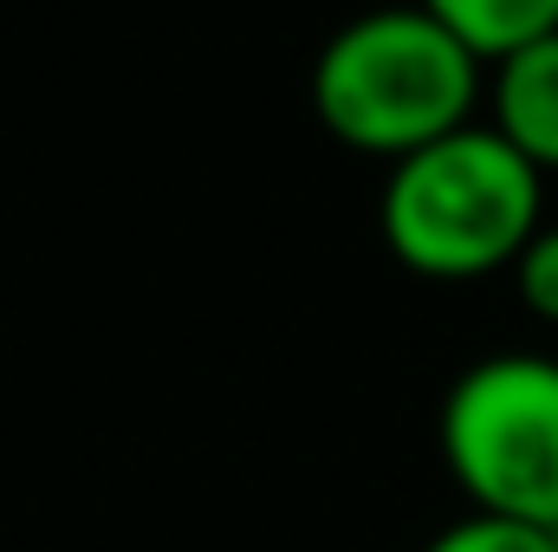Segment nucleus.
I'll return each instance as SVG.
<instances>
[{
	"label": "nucleus",
	"mask_w": 558,
	"mask_h": 552,
	"mask_svg": "<svg viewBox=\"0 0 558 552\" xmlns=\"http://www.w3.org/2000/svg\"><path fill=\"white\" fill-rule=\"evenodd\" d=\"M416 7H428L481 65L558 33V0H416Z\"/></svg>",
	"instance_id": "nucleus-5"
},
{
	"label": "nucleus",
	"mask_w": 558,
	"mask_h": 552,
	"mask_svg": "<svg viewBox=\"0 0 558 552\" xmlns=\"http://www.w3.org/2000/svg\"><path fill=\"white\" fill-rule=\"evenodd\" d=\"M481 59L428 13L377 7L344 20L312 65V111L344 149L416 156L474 124Z\"/></svg>",
	"instance_id": "nucleus-1"
},
{
	"label": "nucleus",
	"mask_w": 558,
	"mask_h": 552,
	"mask_svg": "<svg viewBox=\"0 0 558 552\" xmlns=\"http://www.w3.org/2000/svg\"><path fill=\"white\" fill-rule=\"evenodd\" d=\"M441 461L474 514L558 533V358L494 351L441 397Z\"/></svg>",
	"instance_id": "nucleus-3"
},
{
	"label": "nucleus",
	"mask_w": 558,
	"mask_h": 552,
	"mask_svg": "<svg viewBox=\"0 0 558 552\" xmlns=\"http://www.w3.org/2000/svg\"><path fill=\"white\" fill-rule=\"evenodd\" d=\"M546 176L500 137L494 124H468L390 163L377 221L384 248L422 279H487L520 261V248L546 228L539 189Z\"/></svg>",
	"instance_id": "nucleus-2"
},
{
	"label": "nucleus",
	"mask_w": 558,
	"mask_h": 552,
	"mask_svg": "<svg viewBox=\"0 0 558 552\" xmlns=\"http://www.w3.org/2000/svg\"><path fill=\"white\" fill-rule=\"evenodd\" d=\"M494 131L513 143L539 176L558 169V33L494 59Z\"/></svg>",
	"instance_id": "nucleus-4"
},
{
	"label": "nucleus",
	"mask_w": 558,
	"mask_h": 552,
	"mask_svg": "<svg viewBox=\"0 0 558 552\" xmlns=\"http://www.w3.org/2000/svg\"><path fill=\"white\" fill-rule=\"evenodd\" d=\"M513 286H520V305H526L533 319L558 325V228H539V235L520 248Z\"/></svg>",
	"instance_id": "nucleus-7"
},
{
	"label": "nucleus",
	"mask_w": 558,
	"mask_h": 552,
	"mask_svg": "<svg viewBox=\"0 0 558 552\" xmlns=\"http://www.w3.org/2000/svg\"><path fill=\"white\" fill-rule=\"evenodd\" d=\"M422 552H558V533L526 527V520H500V514H461Z\"/></svg>",
	"instance_id": "nucleus-6"
}]
</instances>
